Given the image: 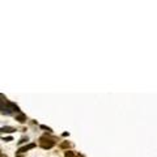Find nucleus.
<instances>
[{"label": "nucleus", "mask_w": 157, "mask_h": 157, "mask_svg": "<svg viewBox=\"0 0 157 157\" xmlns=\"http://www.w3.org/2000/svg\"><path fill=\"white\" fill-rule=\"evenodd\" d=\"M39 145L43 148V149H50L55 145V142H54V139L49 138L47 135L45 136H41L39 138Z\"/></svg>", "instance_id": "obj_1"}, {"label": "nucleus", "mask_w": 157, "mask_h": 157, "mask_svg": "<svg viewBox=\"0 0 157 157\" xmlns=\"http://www.w3.org/2000/svg\"><path fill=\"white\" fill-rule=\"evenodd\" d=\"M34 147H35V144H33V143H31V144H29V145H25V147H21L19 149V154H24L25 152H28V151H30V149H33Z\"/></svg>", "instance_id": "obj_2"}, {"label": "nucleus", "mask_w": 157, "mask_h": 157, "mask_svg": "<svg viewBox=\"0 0 157 157\" xmlns=\"http://www.w3.org/2000/svg\"><path fill=\"white\" fill-rule=\"evenodd\" d=\"M16 120H19V122L24 123L25 120H26V115H25V114H22V113H19V114L16 115Z\"/></svg>", "instance_id": "obj_3"}, {"label": "nucleus", "mask_w": 157, "mask_h": 157, "mask_svg": "<svg viewBox=\"0 0 157 157\" xmlns=\"http://www.w3.org/2000/svg\"><path fill=\"white\" fill-rule=\"evenodd\" d=\"M13 131H16L13 127H9V126H7V127H3V128H0V132H7V134H11L13 132Z\"/></svg>", "instance_id": "obj_4"}, {"label": "nucleus", "mask_w": 157, "mask_h": 157, "mask_svg": "<svg viewBox=\"0 0 157 157\" xmlns=\"http://www.w3.org/2000/svg\"><path fill=\"white\" fill-rule=\"evenodd\" d=\"M64 157H75V154H73V152L67 151L65 152V154H64Z\"/></svg>", "instance_id": "obj_5"}, {"label": "nucleus", "mask_w": 157, "mask_h": 157, "mask_svg": "<svg viewBox=\"0 0 157 157\" xmlns=\"http://www.w3.org/2000/svg\"><path fill=\"white\" fill-rule=\"evenodd\" d=\"M60 147H62V148H69V147H71V144L65 142V143H62V145H60Z\"/></svg>", "instance_id": "obj_6"}, {"label": "nucleus", "mask_w": 157, "mask_h": 157, "mask_svg": "<svg viewBox=\"0 0 157 157\" xmlns=\"http://www.w3.org/2000/svg\"><path fill=\"white\" fill-rule=\"evenodd\" d=\"M3 140H4V142H11L12 138H11V136H8V138H3Z\"/></svg>", "instance_id": "obj_7"}, {"label": "nucleus", "mask_w": 157, "mask_h": 157, "mask_svg": "<svg viewBox=\"0 0 157 157\" xmlns=\"http://www.w3.org/2000/svg\"><path fill=\"white\" fill-rule=\"evenodd\" d=\"M41 128H43V130H47V131H51V128H49V127H46V126H41Z\"/></svg>", "instance_id": "obj_8"}, {"label": "nucleus", "mask_w": 157, "mask_h": 157, "mask_svg": "<svg viewBox=\"0 0 157 157\" xmlns=\"http://www.w3.org/2000/svg\"><path fill=\"white\" fill-rule=\"evenodd\" d=\"M0 157H8V156H5V154H3V153H1V154H0Z\"/></svg>", "instance_id": "obj_9"}, {"label": "nucleus", "mask_w": 157, "mask_h": 157, "mask_svg": "<svg viewBox=\"0 0 157 157\" xmlns=\"http://www.w3.org/2000/svg\"><path fill=\"white\" fill-rule=\"evenodd\" d=\"M16 157H24V156H22V154H17V156H16Z\"/></svg>", "instance_id": "obj_10"}, {"label": "nucleus", "mask_w": 157, "mask_h": 157, "mask_svg": "<svg viewBox=\"0 0 157 157\" xmlns=\"http://www.w3.org/2000/svg\"><path fill=\"white\" fill-rule=\"evenodd\" d=\"M75 157H81V156H75Z\"/></svg>", "instance_id": "obj_11"}, {"label": "nucleus", "mask_w": 157, "mask_h": 157, "mask_svg": "<svg viewBox=\"0 0 157 157\" xmlns=\"http://www.w3.org/2000/svg\"><path fill=\"white\" fill-rule=\"evenodd\" d=\"M0 154H1V152H0Z\"/></svg>", "instance_id": "obj_12"}]
</instances>
